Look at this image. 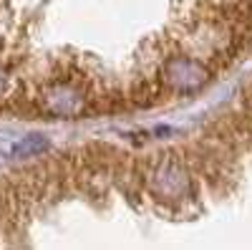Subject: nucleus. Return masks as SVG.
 I'll return each instance as SVG.
<instances>
[{
	"label": "nucleus",
	"instance_id": "obj_1",
	"mask_svg": "<svg viewBox=\"0 0 252 250\" xmlns=\"http://www.w3.org/2000/svg\"><path fill=\"white\" fill-rule=\"evenodd\" d=\"M48 147V139L40 137V134H31L20 142H13V159H26V157H33V154H40Z\"/></svg>",
	"mask_w": 252,
	"mask_h": 250
},
{
	"label": "nucleus",
	"instance_id": "obj_2",
	"mask_svg": "<svg viewBox=\"0 0 252 250\" xmlns=\"http://www.w3.org/2000/svg\"><path fill=\"white\" fill-rule=\"evenodd\" d=\"M5 159H13V144L0 139V162H5Z\"/></svg>",
	"mask_w": 252,
	"mask_h": 250
},
{
	"label": "nucleus",
	"instance_id": "obj_3",
	"mask_svg": "<svg viewBox=\"0 0 252 250\" xmlns=\"http://www.w3.org/2000/svg\"><path fill=\"white\" fill-rule=\"evenodd\" d=\"M245 104H247V107H250V111H252V83H250V86L245 89Z\"/></svg>",
	"mask_w": 252,
	"mask_h": 250
}]
</instances>
